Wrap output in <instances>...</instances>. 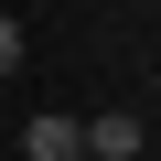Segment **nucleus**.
I'll return each mask as SVG.
<instances>
[{
  "label": "nucleus",
  "mask_w": 161,
  "mask_h": 161,
  "mask_svg": "<svg viewBox=\"0 0 161 161\" xmlns=\"http://www.w3.org/2000/svg\"><path fill=\"white\" fill-rule=\"evenodd\" d=\"M11 161H86V118H64V108H43L32 129H22V150Z\"/></svg>",
  "instance_id": "f257e3e1"
},
{
  "label": "nucleus",
  "mask_w": 161,
  "mask_h": 161,
  "mask_svg": "<svg viewBox=\"0 0 161 161\" xmlns=\"http://www.w3.org/2000/svg\"><path fill=\"white\" fill-rule=\"evenodd\" d=\"M140 150H150V118H129V108L86 118V161H140Z\"/></svg>",
  "instance_id": "f03ea898"
},
{
  "label": "nucleus",
  "mask_w": 161,
  "mask_h": 161,
  "mask_svg": "<svg viewBox=\"0 0 161 161\" xmlns=\"http://www.w3.org/2000/svg\"><path fill=\"white\" fill-rule=\"evenodd\" d=\"M22 54H32V32H22L11 11H0V75H22Z\"/></svg>",
  "instance_id": "7ed1b4c3"
},
{
  "label": "nucleus",
  "mask_w": 161,
  "mask_h": 161,
  "mask_svg": "<svg viewBox=\"0 0 161 161\" xmlns=\"http://www.w3.org/2000/svg\"><path fill=\"white\" fill-rule=\"evenodd\" d=\"M0 161H11V150H0Z\"/></svg>",
  "instance_id": "20e7f679"
},
{
  "label": "nucleus",
  "mask_w": 161,
  "mask_h": 161,
  "mask_svg": "<svg viewBox=\"0 0 161 161\" xmlns=\"http://www.w3.org/2000/svg\"><path fill=\"white\" fill-rule=\"evenodd\" d=\"M150 140H161V129H150Z\"/></svg>",
  "instance_id": "39448f33"
}]
</instances>
